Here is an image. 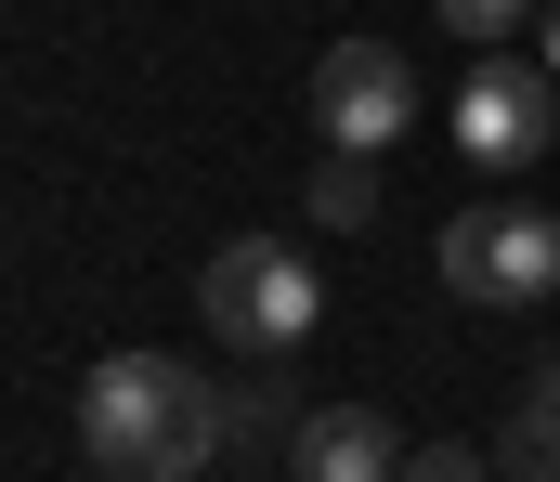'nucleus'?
<instances>
[{
  "label": "nucleus",
  "mask_w": 560,
  "mask_h": 482,
  "mask_svg": "<svg viewBox=\"0 0 560 482\" xmlns=\"http://www.w3.org/2000/svg\"><path fill=\"white\" fill-rule=\"evenodd\" d=\"M196 314H209V339H235V352H300L326 326V274L287 235H235V248H209Z\"/></svg>",
  "instance_id": "f03ea898"
},
{
  "label": "nucleus",
  "mask_w": 560,
  "mask_h": 482,
  "mask_svg": "<svg viewBox=\"0 0 560 482\" xmlns=\"http://www.w3.org/2000/svg\"><path fill=\"white\" fill-rule=\"evenodd\" d=\"M548 144H560V79H548V52H482V66L456 79V157L495 169V183H522Z\"/></svg>",
  "instance_id": "20e7f679"
},
{
  "label": "nucleus",
  "mask_w": 560,
  "mask_h": 482,
  "mask_svg": "<svg viewBox=\"0 0 560 482\" xmlns=\"http://www.w3.org/2000/svg\"><path fill=\"white\" fill-rule=\"evenodd\" d=\"M443 13V39H469V52H509L522 26H535V0H430Z\"/></svg>",
  "instance_id": "1a4fd4ad"
},
{
  "label": "nucleus",
  "mask_w": 560,
  "mask_h": 482,
  "mask_svg": "<svg viewBox=\"0 0 560 482\" xmlns=\"http://www.w3.org/2000/svg\"><path fill=\"white\" fill-rule=\"evenodd\" d=\"M287 482H405V444L378 404H313L287 431Z\"/></svg>",
  "instance_id": "423d86ee"
},
{
  "label": "nucleus",
  "mask_w": 560,
  "mask_h": 482,
  "mask_svg": "<svg viewBox=\"0 0 560 482\" xmlns=\"http://www.w3.org/2000/svg\"><path fill=\"white\" fill-rule=\"evenodd\" d=\"M405 482H482V457H469V444H418V470Z\"/></svg>",
  "instance_id": "9d476101"
},
{
  "label": "nucleus",
  "mask_w": 560,
  "mask_h": 482,
  "mask_svg": "<svg viewBox=\"0 0 560 482\" xmlns=\"http://www.w3.org/2000/svg\"><path fill=\"white\" fill-rule=\"evenodd\" d=\"M443 287H456L469 314H522V301H548V287H560V209H535V196L456 209V222H443Z\"/></svg>",
  "instance_id": "7ed1b4c3"
},
{
  "label": "nucleus",
  "mask_w": 560,
  "mask_h": 482,
  "mask_svg": "<svg viewBox=\"0 0 560 482\" xmlns=\"http://www.w3.org/2000/svg\"><path fill=\"white\" fill-rule=\"evenodd\" d=\"M405 118H418V66H405L392 39H339V52L313 66V131H326L339 157H392Z\"/></svg>",
  "instance_id": "39448f33"
},
{
  "label": "nucleus",
  "mask_w": 560,
  "mask_h": 482,
  "mask_svg": "<svg viewBox=\"0 0 560 482\" xmlns=\"http://www.w3.org/2000/svg\"><path fill=\"white\" fill-rule=\"evenodd\" d=\"M79 457L118 470V482L196 470V457H222V404H209V378L170 365V352H105V365L79 378Z\"/></svg>",
  "instance_id": "f257e3e1"
},
{
  "label": "nucleus",
  "mask_w": 560,
  "mask_h": 482,
  "mask_svg": "<svg viewBox=\"0 0 560 482\" xmlns=\"http://www.w3.org/2000/svg\"><path fill=\"white\" fill-rule=\"evenodd\" d=\"M495 457H509V482H560V352L522 378V418H509Z\"/></svg>",
  "instance_id": "0eeeda50"
},
{
  "label": "nucleus",
  "mask_w": 560,
  "mask_h": 482,
  "mask_svg": "<svg viewBox=\"0 0 560 482\" xmlns=\"http://www.w3.org/2000/svg\"><path fill=\"white\" fill-rule=\"evenodd\" d=\"M548 79H560V0H548Z\"/></svg>",
  "instance_id": "9b49d317"
},
{
  "label": "nucleus",
  "mask_w": 560,
  "mask_h": 482,
  "mask_svg": "<svg viewBox=\"0 0 560 482\" xmlns=\"http://www.w3.org/2000/svg\"><path fill=\"white\" fill-rule=\"evenodd\" d=\"M313 222H326V235L378 222V157H326V169H313Z\"/></svg>",
  "instance_id": "6e6552de"
}]
</instances>
